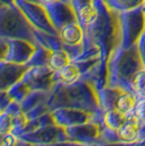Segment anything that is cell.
Masks as SVG:
<instances>
[{"instance_id": "obj_11", "label": "cell", "mask_w": 145, "mask_h": 146, "mask_svg": "<svg viewBox=\"0 0 145 146\" xmlns=\"http://www.w3.org/2000/svg\"><path fill=\"white\" fill-rule=\"evenodd\" d=\"M44 2H47V3H53V2H56V1H58V0H43Z\"/></svg>"}, {"instance_id": "obj_1", "label": "cell", "mask_w": 145, "mask_h": 146, "mask_svg": "<svg viewBox=\"0 0 145 146\" xmlns=\"http://www.w3.org/2000/svg\"><path fill=\"white\" fill-rule=\"evenodd\" d=\"M142 122L134 113H131L128 118L127 122L123 124V127L117 132L120 142L123 143H134L139 139L140 130H141Z\"/></svg>"}, {"instance_id": "obj_3", "label": "cell", "mask_w": 145, "mask_h": 146, "mask_svg": "<svg viewBox=\"0 0 145 146\" xmlns=\"http://www.w3.org/2000/svg\"><path fill=\"white\" fill-rule=\"evenodd\" d=\"M138 103H139V100H138V97L135 94H133L131 92L120 91V94L116 99L114 107H116L117 109L120 110L121 112H123L126 115H131L134 112Z\"/></svg>"}, {"instance_id": "obj_10", "label": "cell", "mask_w": 145, "mask_h": 146, "mask_svg": "<svg viewBox=\"0 0 145 146\" xmlns=\"http://www.w3.org/2000/svg\"><path fill=\"white\" fill-rule=\"evenodd\" d=\"M133 113L139 118L140 121L145 123V97L138 103L136 108H135V110H134Z\"/></svg>"}, {"instance_id": "obj_9", "label": "cell", "mask_w": 145, "mask_h": 146, "mask_svg": "<svg viewBox=\"0 0 145 146\" xmlns=\"http://www.w3.org/2000/svg\"><path fill=\"white\" fill-rule=\"evenodd\" d=\"M18 141V137L12 133L1 135V146H17Z\"/></svg>"}, {"instance_id": "obj_4", "label": "cell", "mask_w": 145, "mask_h": 146, "mask_svg": "<svg viewBox=\"0 0 145 146\" xmlns=\"http://www.w3.org/2000/svg\"><path fill=\"white\" fill-rule=\"evenodd\" d=\"M60 38L69 46H78L83 39V31L78 23L67 25L61 30Z\"/></svg>"}, {"instance_id": "obj_6", "label": "cell", "mask_w": 145, "mask_h": 146, "mask_svg": "<svg viewBox=\"0 0 145 146\" xmlns=\"http://www.w3.org/2000/svg\"><path fill=\"white\" fill-rule=\"evenodd\" d=\"M58 73V78L60 80L63 84L67 85H70L75 83L78 80H79L80 75H81V71H80V68L76 63H73L70 62L68 66L61 69Z\"/></svg>"}, {"instance_id": "obj_7", "label": "cell", "mask_w": 145, "mask_h": 146, "mask_svg": "<svg viewBox=\"0 0 145 146\" xmlns=\"http://www.w3.org/2000/svg\"><path fill=\"white\" fill-rule=\"evenodd\" d=\"M98 11L94 6H85L81 8L79 11L80 20L84 24H92L97 18Z\"/></svg>"}, {"instance_id": "obj_5", "label": "cell", "mask_w": 145, "mask_h": 146, "mask_svg": "<svg viewBox=\"0 0 145 146\" xmlns=\"http://www.w3.org/2000/svg\"><path fill=\"white\" fill-rule=\"evenodd\" d=\"M71 62V57L69 55V52L60 49V50H56L54 52H51L48 58V67L53 72H59L61 69L68 66Z\"/></svg>"}, {"instance_id": "obj_2", "label": "cell", "mask_w": 145, "mask_h": 146, "mask_svg": "<svg viewBox=\"0 0 145 146\" xmlns=\"http://www.w3.org/2000/svg\"><path fill=\"white\" fill-rule=\"evenodd\" d=\"M129 116L130 115H126V113L121 112L120 110L117 109L116 107H114L111 109L107 110L104 116L105 127L117 133L123 127V124L127 122Z\"/></svg>"}, {"instance_id": "obj_8", "label": "cell", "mask_w": 145, "mask_h": 146, "mask_svg": "<svg viewBox=\"0 0 145 146\" xmlns=\"http://www.w3.org/2000/svg\"><path fill=\"white\" fill-rule=\"evenodd\" d=\"M132 86L136 94L145 97V69L136 73L132 81Z\"/></svg>"}]
</instances>
